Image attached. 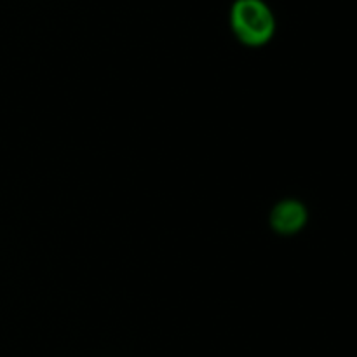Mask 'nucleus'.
Wrapping results in <instances>:
<instances>
[{
    "label": "nucleus",
    "mask_w": 357,
    "mask_h": 357,
    "mask_svg": "<svg viewBox=\"0 0 357 357\" xmlns=\"http://www.w3.org/2000/svg\"><path fill=\"white\" fill-rule=\"evenodd\" d=\"M230 28L248 47L268 44L275 33V17L264 0H236L230 9Z\"/></svg>",
    "instance_id": "1"
},
{
    "label": "nucleus",
    "mask_w": 357,
    "mask_h": 357,
    "mask_svg": "<svg viewBox=\"0 0 357 357\" xmlns=\"http://www.w3.org/2000/svg\"><path fill=\"white\" fill-rule=\"evenodd\" d=\"M309 211L305 204L296 199H284L274 206L271 213V225L281 236H293L307 225Z\"/></svg>",
    "instance_id": "2"
}]
</instances>
